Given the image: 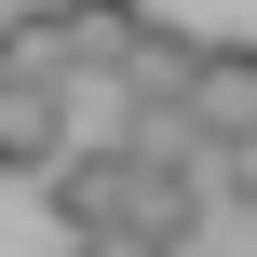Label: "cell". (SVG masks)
Wrapping results in <instances>:
<instances>
[{
	"instance_id": "1",
	"label": "cell",
	"mask_w": 257,
	"mask_h": 257,
	"mask_svg": "<svg viewBox=\"0 0 257 257\" xmlns=\"http://www.w3.org/2000/svg\"><path fill=\"white\" fill-rule=\"evenodd\" d=\"M149 0H14L0 14V68H41V81H108L136 54Z\"/></svg>"
},
{
	"instance_id": "2",
	"label": "cell",
	"mask_w": 257,
	"mask_h": 257,
	"mask_svg": "<svg viewBox=\"0 0 257 257\" xmlns=\"http://www.w3.org/2000/svg\"><path fill=\"white\" fill-rule=\"evenodd\" d=\"M203 217H217L203 149H190V136H122V230H149L163 257H190V244H203Z\"/></svg>"
},
{
	"instance_id": "3",
	"label": "cell",
	"mask_w": 257,
	"mask_h": 257,
	"mask_svg": "<svg viewBox=\"0 0 257 257\" xmlns=\"http://www.w3.org/2000/svg\"><path fill=\"white\" fill-rule=\"evenodd\" d=\"M176 122L203 149L257 136V41H190V81H176Z\"/></svg>"
},
{
	"instance_id": "4",
	"label": "cell",
	"mask_w": 257,
	"mask_h": 257,
	"mask_svg": "<svg viewBox=\"0 0 257 257\" xmlns=\"http://www.w3.org/2000/svg\"><path fill=\"white\" fill-rule=\"evenodd\" d=\"M41 203H54V230L81 244V230H108L122 217V136H68L54 163H41Z\"/></svg>"
},
{
	"instance_id": "5",
	"label": "cell",
	"mask_w": 257,
	"mask_h": 257,
	"mask_svg": "<svg viewBox=\"0 0 257 257\" xmlns=\"http://www.w3.org/2000/svg\"><path fill=\"white\" fill-rule=\"evenodd\" d=\"M68 149V81H41V68H0V176H41Z\"/></svg>"
},
{
	"instance_id": "6",
	"label": "cell",
	"mask_w": 257,
	"mask_h": 257,
	"mask_svg": "<svg viewBox=\"0 0 257 257\" xmlns=\"http://www.w3.org/2000/svg\"><path fill=\"white\" fill-rule=\"evenodd\" d=\"M68 257H163V244H149V230H122V217H108V230H81V244H68Z\"/></svg>"
}]
</instances>
